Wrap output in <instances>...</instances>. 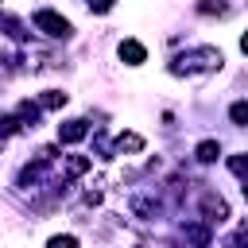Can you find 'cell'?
I'll return each mask as SVG.
<instances>
[{
	"mask_svg": "<svg viewBox=\"0 0 248 248\" xmlns=\"http://www.w3.org/2000/svg\"><path fill=\"white\" fill-rule=\"evenodd\" d=\"M85 170H89V159H85V155H74V159L66 163V174H85Z\"/></svg>",
	"mask_w": 248,
	"mask_h": 248,
	"instance_id": "cell-11",
	"label": "cell"
},
{
	"mask_svg": "<svg viewBox=\"0 0 248 248\" xmlns=\"http://www.w3.org/2000/svg\"><path fill=\"white\" fill-rule=\"evenodd\" d=\"M240 50H244V54H248V31H244V35H240Z\"/></svg>",
	"mask_w": 248,
	"mask_h": 248,
	"instance_id": "cell-17",
	"label": "cell"
},
{
	"mask_svg": "<svg viewBox=\"0 0 248 248\" xmlns=\"http://www.w3.org/2000/svg\"><path fill=\"white\" fill-rule=\"evenodd\" d=\"M89 136V124L85 120H66V124H58V140L62 143H81Z\"/></svg>",
	"mask_w": 248,
	"mask_h": 248,
	"instance_id": "cell-3",
	"label": "cell"
},
{
	"mask_svg": "<svg viewBox=\"0 0 248 248\" xmlns=\"http://www.w3.org/2000/svg\"><path fill=\"white\" fill-rule=\"evenodd\" d=\"M112 4H116V0H89V8H93V12H108Z\"/></svg>",
	"mask_w": 248,
	"mask_h": 248,
	"instance_id": "cell-16",
	"label": "cell"
},
{
	"mask_svg": "<svg viewBox=\"0 0 248 248\" xmlns=\"http://www.w3.org/2000/svg\"><path fill=\"white\" fill-rule=\"evenodd\" d=\"M31 23H35L43 35H50V39H70V19H62V16L50 12V8H39V12L31 16Z\"/></svg>",
	"mask_w": 248,
	"mask_h": 248,
	"instance_id": "cell-2",
	"label": "cell"
},
{
	"mask_svg": "<svg viewBox=\"0 0 248 248\" xmlns=\"http://www.w3.org/2000/svg\"><path fill=\"white\" fill-rule=\"evenodd\" d=\"M0 147H4V136H0Z\"/></svg>",
	"mask_w": 248,
	"mask_h": 248,
	"instance_id": "cell-19",
	"label": "cell"
},
{
	"mask_svg": "<svg viewBox=\"0 0 248 248\" xmlns=\"http://www.w3.org/2000/svg\"><path fill=\"white\" fill-rule=\"evenodd\" d=\"M229 116H232V124H248V101H236L229 108Z\"/></svg>",
	"mask_w": 248,
	"mask_h": 248,
	"instance_id": "cell-13",
	"label": "cell"
},
{
	"mask_svg": "<svg viewBox=\"0 0 248 248\" xmlns=\"http://www.w3.org/2000/svg\"><path fill=\"white\" fill-rule=\"evenodd\" d=\"M244 198H248V182H244Z\"/></svg>",
	"mask_w": 248,
	"mask_h": 248,
	"instance_id": "cell-18",
	"label": "cell"
},
{
	"mask_svg": "<svg viewBox=\"0 0 248 248\" xmlns=\"http://www.w3.org/2000/svg\"><path fill=\"white\" fill-rule=\"evenodd\" d=\"M46 248H78V236H70V232H66V236H50Z\"/></svg>",
	"mask_w": 248,
	"mask_h": 248,
	"instance_id": "cell-15",
	"label": "cell"
},
{
	"mask_svg": "<svg viewBox=\"0 0 248 248\" xmlns=\"http://www.w3.org/2000/svg\"><path fill=\"white\" fill-rule=\"evenodd\" d=\"M120 58H124L128 66H140V62L147 58V50H143V43H136V39H124V43H120Z\"/></svg>",
	"mask_w": 248,
	"mask_h": 248,
	"instance_id": "cell-5",
	"label": "cell"
},
{
	"mask_svg": "<svg viewBox=\"0 0 248 248\" xmlns=\"http://www.w3.org/2000/svg\"><path fill=\"white\" fill-rule=\"evenodd\" d=\"M16 116H19L23 124H31V128H35V124H39V105H31V101H23V105L16 108Z\"/></svg>",
	"mask_w": 248,
	"mask_h": 248,
	"instance_id": "cell-9",
	"label": "cell"
},
{
	"mask_svg": "<svg viewBox=\"0 0 248 248\" xmlns=\"http://www.w3.org/2000/svg\"><path fill=\"white\" fill-rule=\"evenodd\" d=\"M116 151H120V155H124V151H143V136L120 132V136H116Z\"/></svg>",
	"mask_w": 248,
	"mask_h": 248,
	"instance_id": "cell-6",
	"label": "cell"
},
{
	"mask_svg": "<svg viewBox=\"0 0 248 248\" xmlns=\"http://www.w3.org/2000/svg\"><path fill=\"white\" fill-rule=\"evenodd\" d=\"M198 12H202V16H213V12H217V16H225V4H221V0H202V4H198Z\"/></svg>",
	"mask_w": 248,
	"mask_h": 248,
	"instance_id": "cell-14",
	"label": "cell"
},
{
	"mask_svg": "<svg viewBox=\"0 0 248 248\" xmlns=\"http://www.w3.org/2000/svg\"><path fill=\"white\" fill-rule=\"evenodd\" d=\"M186 236H190L198 248H205V244H209V229H202V225H186Z\"/></svg>",
	"mask_w": 248,
	"mask_h": 248,
	"instance_id": "cell-10",
	"label": "cell"
},
{
	"mask_svg": "<svg viewBox=\"0 0 248 248\" xmlns=\"http://www.w3.org/2000/svg\"><path fill=\"white\" fill-rule=\"evenodd\" d=\"M209 74V70H221V50H213V46H194V50H186L182 58H174L170 62V74Z\"/></svg>",
	"mask_w": 248,
	"mask_h": 248,
	"instance_id": "cell-1",
	"label": "cell"
},
{
	"mask_svg": "<svg viewBox=\"0 0 248 248\" xmlns=\"http://www.w3.org/2000/svg\"><path fill=\"white\" fill-rule=\"evenodd\" d=\"M229 170L240 174V178H248V155H232V159H229Z\"/></svg>",
	"mask_w": 248,
	"mask_h": 248,
	"instance_id": "cell-12",
	"label": "cell"
},
{
	"mask_svg": "<svg viewBox=\"0 0 248 248\" xmlns=\"http://www.w3.org/2000/svg\"><path fill=\"white\" fill-rule=\"evenodd\" d=\"M202 213H205V221H213V225H221V221L229 217V205H225L221 198H213V194H205V198H202Z\"/></svg>",
	"mask_w": 248,
	"mask_h": 248,
	"instance_id": "cell-4",
	"label": "cell"
},
{
	"mask_svg": "<svg viewBox=\"0 0 248 248\" xmlns=\"http://www.w3.org/2000/svg\"><path fill=\"white\" fill-rule=\"evenodd\" d=\"M62 105H66V93H58V89H46L39 97V108H62Z\"/></svg>",
	"mask_w": 248,
	"mask_h": 248,
	"instance_id": "cell-8",
	"label": "cell"
},
{
	"mask_svg": "<svg viewBox=\"0 0 248 248\" xmlns=\"http://www.w3.org/2000/svg\"><path fill=\"white\" fill-rule=\"evenodd\" d=\"M194 155H198V159H202V163H213V159H217V155H221V143H217V140H202V143H198V151H194Z\"/></svg>",
	"mask_w": 248,
	"mask_h": 248,
	"instance_id": "cell-7",
	"label": "cell"
}]
</instances>
